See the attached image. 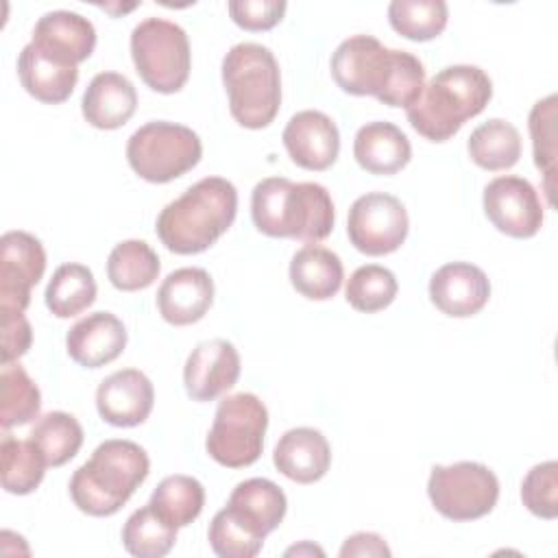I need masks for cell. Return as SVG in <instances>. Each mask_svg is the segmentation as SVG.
Segmentation results:
<instances>
[{"label": "cell", "mask_w": 558, "mask_h": 558, "mask_svg": "<svg viewBox=\"0 0 558 558\" xmlns=\"http://www.w3.org/2000/svg\"><path fill=\"white\" fill-rule=\"evenodd\" d=\"M336 85L353 96H375L388 107L410 109L423 87L425 68L412 52L381 46L373 35H353L331 54Z\"/></svg>", "instance_id": "1"}, {"label": "cell", "mask_w": 558, "mask_h": 558, "mask_svg": "<svg viewBox=\"0 0 558 558\" xmlns=\"http://www.w3.org/2000/svg\"><path fill=\"white\" fill-rule=\"evenodd\" d=\"M238 190L222 177H205L168 203L157 216L161 244L177 255L207 251L233 225Z\"/></svg>", "instance_id": "2"}, {"label": "cell", "mask_w": 558, "mask_h": 558, "mask_svg": "<svg viewBox=\"0 0 558 558\" xmlns=\"http://www.w3.org/2000/svg\"><path fill=\"white\" fill-rule=\"evenodd\" d=\"M251 218L264 235L316 244L331 233L336 214L331 194L320 183L268 177L253 187Z\"/></svg>", "instance_id": "3"}, {"label": "cell", "mask_w": 558, "mask_h": 558, "mask_svg": "<svg viewBox=\"0 0 558 558\" xmlns=\"http://www.w3.org/2000/svg\"><path fill=\"white\" fill-rule=\"evenodd\" d=\"M493 98V83L477 65H447L423 87L418 100L405 109L412 129L429 142H447L460 126L484 111Z\"/></svg>", "instance_id": "4"}, {"label": "cell", "mask_w": 558, "mask_h": 558, "mask_svg": "<svg viewBox=\"0 0 558 558\" xmlns=\"http://www.w3.org/2000/svg\"><path fill=\"white\" fill-rule=\"evenodd\" d=\"M150 460L133 440L111 438L100 442L92 458L70 480L74 506L89 517L116 514L146 480Z\"/></svg>", "instance_id": "5"}, {"label": "cell", "mask_w": 558, "mask_h": 558, "mask_svg": "<svg viewBox=\"0 0 558 558\" xmlns=\"http://www.w3.org/2000/svg\"><path fill=\"white\" fill-rule=\"evenodd\" d=\"M222 83L229 111L244 129H266L281 105V74L270 48L235 44L222 59Z\"/></svg>", "instance_id": "6"}, {"label": "cell", "mask_w": 558, "mask_h": 558, "mask_svg": "<svg viewBox=\"0 0 558 558\" xmlns=\"http://www.w3.org/2000/svg\"><path fill=\"white\" fill-rule=\"evenodd\" d=\"M131 57L142 81L159 94H174L190 78V41L185 31L170 20H142L131 33Z\"/></svg>", "instance_id": "7"}, {"label": "cell", "mask_w": 558, "mask_h": 558, "mask_svg": "<svg viewBox=\"0 0 558 558\" xmlns=\"http://www.w3.org/2000/svg\"><path fill=\"white\" fill-rule=\"evenodd\" d=\"M203 155L201 137L183 124L155 120L140 126L126 142L133 172L150 183H168L192 170Z\"/></svg>", "instance_id": "8"}, {"label": "cell", "mask_w": 558, "mask_h": 558, "mask_svg": "<svg viewBox=\"0 0 558 558\" xmlns=\"http://www.w3.org/2000/svg\"><path fill=\"white\" fill-rule=\"evenodd\" d=\"M268 410L253 392L225 397L207 434L205 447L209 458L227 469H242L257 462L264 449Z\"/></svg>", "instance_id": "9"}, {"label": "cell", "mask_w": 558, "mask_h": 558, "mask_svg": "<svg viewBox=\"0 0 558 558\" xmlns=\"http://www.w3.org/2000/svg\"><path fill=\"white\" fill-rule=\"evenodd\" d=\"M427 495L436 512L451 521L486 517L499 499V480L482 462H456L432 466Z\"/></svg>", "instance_id": "10"}, {"label": "cell", "mask_w": 558, "mask_h": 558, "mask_svg": "<svg viewBox=\"0 0 558 558\" xmlns=\"http://www.w3.org/2000/svg\"><path fill=\"white\" fill-rule=\"evenodd\" d=\"M408 211L403 203L386 192H366L349 209V242L364 255L395 253L408 238Z\"/></svg>", "instance_id": "11"}, {"label": "cell", "mask_w": 558, "mask_h": 558, "mask_svg": "<svg viewBox=\"0 0 558 558\" xmlns=\"http://www.w3.org/2000/svg\"><path fill=\"white\" fill-rule=\"evenodd\" d=\"M46 270L41 242L26 231H7L0 238V314L26 312L31 288Z\"/></svg>", "instance_id": "12"}, {"label": "cell", "mask_w": 558, "mask_h": 558, "mask_svg": "<svg viewBox=\"0 0 558 558\" xmlns=\"http://www.w3.org/2000/svg\"><path fill=\"white\" fill-rule=\"evenodd\" d=\"M484 214L493 227L510 238L525 240L543 227V205L534 185L514 174L493 179L484 187Z\"/></svg>", "instance_id": "13"}, {"label": "cell", "mask_w": 558, "mask_h": 558, "mask_svg": "<svg viewBox=\"0 0 558 558\" xmlns=\"http://www.w3.org/2000/svg\"><path fill=\"white\" fill-rule=\"evenodd\" d=\"M238 377L240 353L225 338L198 342L183 366L185 392L190 399L201 403L214 401L216 397L233 388Z\"/></svg>", "instance_id": "14"}, {"label": "cell", "mask_w": 558, "mask_h": 558, "mask_svg": "<svg viewBox=\"0 0 558 558\" xmlns=\"http://www.w3.org/2000/svg\"><path fill=\"white\" fill-rule=\"evenodd\" d=\"M283 146L290 159L305 170H327L340 153V133L336 122L316 109L294 113L283 129Z\"/></svg>", "instance_id": "15"}, {"label": "cell", "mask_w": 558, "mask_h": 558, "mask_svg": "<svg viewBox=\"0 0 558 558\" xmlns=\"http://www.w3.org/2000/svg\"><path fill=\"white\" fill-rule=\"evenodd\" d=\"M155 403L150 379L137 368H122L105 377L96 390V408L105 423L116 427L142 425Z\"/></svg>", "instance_id": "16"}, {"label": "cell", "mask_w": 558, "mask_h": 558, "mask_svg": "<svg viewBox=\"0 0 558 558\" xmlns=\"http://www.w3.org/2000/svg\"><path fill=\"white\" fill-rule=\"evenodd\" d=\"M429 299L447 316L466 318L484 310L490 299L486 272L471 262H449L429 279Z\"/></svg>", "instance_id": "17"}, {"label": "cell", "mask_w": 558, "mask_h": 558, "mask_svg": "<svg viewBox=\"0 0 558 558\" xmlns=\"http://www.w3.org/2000/svg\"><path fill=\"white\" fill-rule=\"evenodd\" d=\"M31 44L46 57L78 68L96 48V28L81 13L48 11L37 20Z\"/></svg>", "instance_id": "18"}, {"label": "cell", "mask_w": 558, "mask_h": 558, "mask_svg": "<svg viewBox=\"0 0 558 558\" xmlns=\"http://www.w3.org/2000/svg\"><path fill=\"white\" fill-rule=\"evenodd\" d=\"M286 493L266 477H251L240 482L225 506L229 517L242 525L251 536L264 541L286 517Z\"/></svg>", "instance_id": "19"}, {"label": "cell", "mask_w": 558, "mask_h": 558, "mask_svg": "<svg viewBox=\"0 0 558 558\" xmlns=\"http://www.w3.org/2000/svg\"><path fill=\"white\" fill-rule=\"evenodd\" d=\"M214 303V281L203 268L172 270L157 290V310L170 325L198 323Z\"/></svg>", "instance_id": "20"}, {"label": "cell", "mask_w": 558, "mask_h": 558, "mask_svg": "<svg viewBox=\"0 0 558 558\" xmlns=\"http://www.w3.org/2000/svg\"><path fill=\"white\" fill-rule=\"evenodd\" d=\"M126 347V329L111 312H94L81 318L65 333L68 355L85 368H100Z\"/></svg>", "instance_id": "21"}, {"label": "cell", "mask_w": 558, "mask_h": 558, "mask_svg": "<svg viewBox=\"0 0 558 558\" xmlns=\"http://www.w3.org/2000/svg\"><path fill=\"white\" fill-rule=\"evenodd\" d=\"M272 462L288 480L314 484L329 471L331 447L323 432L314 427H294L288 429L275 445Z\"/></svg>", "instance_id": "22"}, {"label": "cell", "mask_w": 558, "mask_h": 558, "mask_svg": "<svg viewBox=\"0 0 558 558\" xmlns=\"http://www.w3.org/2000/svg\"><path fill=\"white\" fill-rule=\"evenodd\" d=\"M83 118L102 131L124 126L137 109L133 83L118 72H98L83 94Z\"/></svg>", "instance_id": "23"}, {"label": "cell", "mask_w": 558, "mask_h": 558, "mask_svg": "<svg viewBox=\"0 0 558 558\" xmlns=\"http://www.w3.org/2000/svg\"><path fill=\"white\" fill-rule=\"evenodd\" d=\"M353 157L371 174H395L408 166L412 146L397 124L368 122L355 133Z\"/></svg>", "instance_id": "24"}, {"label": "cell", "mask_w": 558, "mask_h": 558, "mask_svg": "<svg viewBox=\"0 0 558 558\" xmlns=\"http://www.w3.org/2000/svg\"><path fill=\"white\" fill-rule=\"evenodd\" d=\"M22 87L39 102L59 105L68 100L78 81V68L46 57L33 44H26L17 57Z\"/></svg>", "instance_id": "25"}, {"label": "cell", "mask_w": 558, "mask_h": 558, "mask_svg": "<svg viewBox=\"0 0 558 558\" xmlns=\"http://www.w3.org/2000/svg\"><path fill=\"white\" fill-rule=\"evenodd\" d=\"M344 279L340 257L320 244L301 246L290 262V283L294 290L312 301L331 299Z\"/></svg>", "instance_id": "26"}, {"label": "cell", "mask_w": 558, "mask_h": 558, "mask_svg": "<svg viewBox=\"0 0 558 558\" xmlns=\"http://www.w3.org/2000/svg\"><path fill=\"white\" fill-rule=\"evenodd\" d=\"M466 150L473 163L484 170H508L521 157V135L514 124L501 118H493L473 129L466 142Z\"/></svg>", "instance_id": "27"}, {"label": "cell", "mask_w": 558, "mask_h": 558, "mask_svg": "<svg viewBox=\"0 0 558 558\" xmlns=\"http://www.w3.org/2000/svg\"><path fill=\"white\" fill-rule=\"evenodd\" d=\"M159 257L144 240H124L107 257V277L113 288L135 292L153 286L159 275Z\"/></svg>", "instance_id": "28"}, {"label": "cell", "mask_w": 558, "mask_h": 558, "mask_svg": "<svg viewBox=\"0 0 558 558\" xmlns=\"http://www.w3.org/2000/svg\"><path fill=\"white\" fill-rule=\"evenodd\" d=\"M148 506L172 527H185L205 506V488L196 477L190 475H168L163 477L150 495Z\"/></svg>", "instance_id": "29"}, {"label": "cell", "mask_w": 558, "mask_h": 558, "mask_svg": "<svg viewBox=\"0 0 558 558\" xmlns=\"http://www.w3.org/2000/svg\"><path fill=\"white\" fill-rule=\"evenodd\" d=\"M46 307L57 318H72L96 301L94 272L83 264H61L46 288Z\"/></svg>", "instance_id": "30"}, {"label": "cell", "mask_w": 558, "mask_h": 558, "mask_svg": "<svg viewBox=\"0 0 558 558\" xmlns=\"http://www.w3.org/2000/svg\"><path fill=\"white\" fill-rule=\"evenodd\" d=\"M28 440L41 451L48 466H61L78 453L83 427L72 414L54 410L35 421Z\"/></svg>", "instance_id": "31"}, {"label": "cell", "mask_w": 558, "mask_h": 558, "mask_svg": "<svg viewBox=\"0 0 558 558\" xmlns=\"http://www.w3.org/2000/svg\"><path fill=\"white\" fill-rule=\"evenodd\" d=\"M2 458V488L11 495H28L33 493L46 473V460L41 451L31 440H17L2 429L0 442Z\"/></svg>", "instance_id": "32"}, {"label": "cell", "mask_w": 558, "mask_h": 558, "mask_svg": "<svg viewBox=\"0 0 558 558\" xmlns=\"http://www.w3.org/2000/svg\"><path fill=\"white\" fill-rule=\"evenodd\" d=\"M41 408V395L37 384L28 377L17 362L2 364L0 371V425L11 429L37 418Z\"/></svg>", "instance_id": "33"}, {"label": "cell", "mask_w": 558, "mask_h": 558, "mask_svg": "<svg viewBox=\"0 0 558 558\" xmlns=\"http://www.w3.org/2000/svg\"><path fill=\"white\" fill-rule=\"evenodd\" d=\"M449 20L445 0H392L388 4L390 26L405 39L429 41L438 37Z\"/></svg>", "instance_id": "34"}, {"label": "cell", "mask_w": 558, "mask_h": 558, "mask_svg": "<svg viewBox=\"0 0 558 558\" xmlns=\"http://www.w3.org/2000/svg\"><path fill=\"white\" fill-rule=\"evenodd\" d=\"M174 541L177 527L157 517L148 504L135 510L122 527V545L137 558H161L174 547Z\"/></svg>", "instance_id": "35"}, {"label": "cell", "mask_w": 558, "mask_h": 558, "mask_svg": "<svg viewBox=\"0 0 558 558\" xmlns=\"http://www.w3.org/2000/svg\"><path fill=\"white\" fill-rule=\"evenodd\" d=\"M397 290L399 283L392 270L377 264H366L353 270V275L347 281L344 296L353 310L373 314L386 310L395 301Z\"/></svg>", "instance_id": "36"}, {"label": "cell", "mask_w": 558, "mask_h": 558, "mask_svg": "<svg viewBox=\"0 0 558 558\" xmlns=\"http://www.w3.org/2000/svg\"><path fill=\"white\" fill-rule=\"evenodd\" d=\"M530 135L534 148V163L545 174V194L554 205V174H556V94L534 102L530 111Z\"/></svg>", "instance_id": "37"}, {"label": "cell", "mask_w": 558, "mask_h": 558, "mask_svg": "<svg viewBox=\"0 0 558 558\" xmlns=\"http://www.w3.org/2000/svg\"><path fill=\"white\" fill-rule=\"evenodd\" d=\"M521 501L523 506L541 517L556 519L558 517V462L547 460L527 471L521 482Z\"/></svg>", "instance_id": "38"}, {"label": "cell", "mask_w": 558, "mask_h": 558, "mask_svg": "<svg viewBox=\"0 0 558 558\" xmlns=\"http://www.w3.org/2000/svg\"><path fill=\"white\" fill-rule=\"evenodd\" d=\"M207 538L214 554L220 558H253L264 545V541L251 536L242 525H238L225 508L214 514Z\"/></svg>", "instance_id": "39"}, {"label": "cell", "mask_w": 558, "mask_h": 558, "mask_svg": "<svg viewBox=\"0 0 558 558\" xmlns=\"http://www.w3.org/2000/svg\"><path fill=\"white\" fill-rule=\"evenodd\" d=\"M231 20L244 31H270L283 20L286 2L283 0H231L229 4Z\"/></svg>", "instance_id": "40"}, {"label": "cell", "mask_w": 558, "mask_h": 558, "mask_svg": "<svg viewBox=\"0 0 558 558\" xmlns=\"http://www.w3.org/2000/svg\"><path fill=\"white\" fill-rule=\"evenodd\" d=\"M33 342V329L24 312L2 314V364L22 357Z\"/></svg>", "instance_id": "41"}, {"label": "cell", "mask_w": 558, "mask_h": 558, "mask_svg": "<svg viewBox=\"0 0 558 558\" xmlns=\"http://www.w3.org/2000/svg\"><path fill=\"white\" fill-rule=\"evenodd\" d=\"M340 556H390V547L375 532H357L344 541Z\"/></svg>", "instance_id": "42"}]
</instances>
